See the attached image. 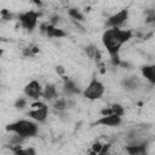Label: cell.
Here are the masks:
<instances>
[{
    "instance_id": "6da1fadb",
    "label": "cell",
    "mask_w": 155,
    "mask_h": 155,
    "mask_svg": "<svg viewBox=\"0 0 155 155\" xmlns=\"http://www.w3.org/2000/svg\"><path fill=\"white\" fill-rule=\"evenodd\" d=\"M133 33L132 30H124L120 28H108L102 35L103 46L107 48L110 56V61L113 65H120V57L119 52L121 46L132 39Z\"/></svg>"
},
{
    "instance_id": "7a4b0ae2",
    "label": "cell",
    "mask_w": 155,
    "mask_h": 155,
    "mask_svg": "<svg viewBox=\"0 0 155 155\" xmlns=\"http://www.w3.org/2000/svg\"><path fill=\"white\" fill-rule=\"evenodd\" d=\"M6 130L10 132H13L15 134L19 136L23 139L35 137L39 131L38 125L30 120H18L16 122L8 124L6 126Z\"/></svg>"
},
{
    "instance_id": "3957f363",
    "label": "cell",
    "mask_w": 155,
    "mask_h": 155,
    "mask_svg": "<svg viewBox=\"0 0 155 155\" xmlns=\"http://www.w3.org/2000/svg\"><path fill=\"white\" fill-rule=\"evenodd\" d=\"M104 90H105L104 88V85L96 76H93L92 80L90 81V84L87 85V87L82 91V96L86 99L96 101V99L102 98V96L104 93Z\"/></svg>"
},
{
    "instance_id": "277c9868",
    "label": "cell",
    "mask_w": 155,
    "mask_h": 155,
    "mask_svg": "<svg viewBox=\"0 0 155 155\" xmlns=\"http://www.w3.org/2000/svg\"><path fill=\"white\" fill-rule=\"evenodd\" d=\"M40 17V13L36 12V11H27V12H23V13H19L18 16V19H19V23L21 25L28 30V31H33L38 24V19Z\"/></svg>"
},
{
    "instance_id": "5b68a950",
    "label": "cell",
    "mask_w": 155,
    "mask_h": 155,
    "mask_svg": "<svg viewBox=\"0 0 155 155\" xmlns=\"http://www.w3.org/2000/svg\"><path fill=\"white\" fill-rule=\"evenodd\" d=\"M128 18V10L124 8L121 11H119L117 13L110 16L107 22H105V27L107 28H120Z\"/></svg>"
},
{
    "instance_id": "8992f818",
    "label": "cell",
    "mask_w": 155,
    "mask_h": 155,
    "mask_svg": "<svg viewBox=\"0 0 155 155\" xmlns=\"http://www.w3.org/2000/svg\"><path fill=\"white\" fill-rule=\"evenodd\" d=\"M23 91H24V94L28 98H30V99H39V97L42 96L44 88L41 87V85H40L39 81L33 80V81H30L29 84L25 85V87H24Z\"/></svg>"
},
{
    "instance_id": "52a82bcc",
    "label": "cell",
    "mask_w": 155,
    "mask_h": 155,
    "mask_svg": "<svg viewBox=\"0 0 155 155\" xmlns=\"http://www.w3.org/2000/svg\"><path fill=\"white\" fill-rule=\"evenodd\" d=\"M40 31L42 34L47 35L48 38H63L67 35L62 29H58V28L51 25L50 23H42L40 25Z\"/></svg>"
},
{
    "instance_id": "ba28073f",
    "label": "cell",
    "mask_w": 155,
    "mask_h": 155,
    "mask_svg": "<svg viewBox=\"0 0 155 155\" xmlns=\"http://www.w3.org/2000/svg\"><path fill=\"white\" fill-rule=\"evenodd\" d=\"M63 91L65 96H73V94H79L82 93L79 86L75 84L74 80H71L68 76H63Z\"/></svg>"
},
{
    "instance_id": "9c48e42d",
    "label": "cell",
    "mask_w": 155,
    "mask_h": 155,
    "mask_svg": "<svg viewBox=\"0 0 155 155\" xmlns=\"http://www.w3.org/2000/svg\"><path fill=\"white\" fill-rule=\"evenodd\" d=\"M148 144L149 142L140 144H127L126 151L128 155H148Z\"/></svg>"
},
{
    "instance_id": "30bf717a",
    "label": "cell",
    "mask_w": 155,
    "mask_h": 155,
    "mask_svg": "<svg viewBox=\"0 0 155 155\" xmlns=\"http://www.w3.org/2000/svg\"><path fill=\"white\" fill-rule=\"evenodd\" d=\"M28 115H29L33 120H35V121H38V122H44V121L47 119V116H48V107L45 104V105L41 107V108L31 109V110L28 113Z\"/></svg>"
},
{
    "instance_id": "8fae6325",
    "label": "cell",
    "mask_w": 155,
    "mask_h": 155,
    "mask_svg": "<svg viewBox=\"0 0 155 155\" xmlns=\"http://www.w3.org/2000/svg\"><path fill=\"white\" fill-rule=\"evenodd\" d=\"M121 124V116L119 115H108V116H102L96 121V125H102V126H108V127H116Z\"/></svg>"
},
{
    "instance_id": "7c38bea8",
    "label": "cell",
    "mask_w": 155,
    "mask_h": 155,
    "mask_svg": "<svg viewBox=\"0 0 155 155\" xmlns=\"http://www.w3.org/2000/svg\"><path fill=\"white\" fill-rule=\"evenodd\" d=\"M46 101H53V99H57L58 98V92H57V88L54 85L52 84H47L45 87H44V91H42V96Z\"/></svg>"
},
{
    "instance_id": "4fadbf2b",
    "label": "cell",
    "mask_w": 155,
    "mask_h": 155,
    "mask_svg": "<svg viewBox=\"0 0 155 155\" xmlns=\"http://www.w3.org/2000/svg\"><path fill=\"white\" fill-rule=\"evenodd\" d=\"M143 78H145L150 84L155 85V64L151 65H144L140 69Z\"/></svg>"
},
{
    "instance_id": "5bb4252c",
    "label": "cell",
    "mask_w": 155,
    "mask_h": 155,
    "mask_svg": "<svg viewBox=\"0 0 155 155\" xmlns=\"http://www.w3.org/2000/svg\"><path fill=\"white\" fill-rule=\"evenodd\" d=\"M139 85V80L136 78V76H130V78H126L121 81V86L128 91H132V90H136Z\"/></svg>"
},
{
    "instance_id": "9a60e30c",
    "label": "cell",
    "mask_w": 155,
    "mask_h": 155,
    "mask_svg": "<svg viewBox=\"0 0 155 155\" xmlns=\"http://www.w3.org/2000/svg\"><path fill=\"white\" fill-rule=\"evenodd\" d=\"M53 108H54L56 110H58V111L65 110V109L68 108V102H67V99H64V98H57V99L54 101V103H53Z\"/></svg>"
},
{
    "instance_id": "2e32d148",
    "label": "cell",
    "mask_w": 155,
    "mask_h": 155,
    "mask_svg": "<svg viewBox=\"0 0 155 155\" xmlns=\"http://www.w3.org/2000/svg\"><path fill=\"white\" fill-rule=\"evenodd\" d=\"M13 154H15V155H36L35 149L31 148V147H30V148H25V149L21 148V149H18V150H16Z\"/></svg>"
},
{
    "instance_id": "e0dca14e",
    "label": "cell",
    "mask_w": 155,
    "mask_h": 155,
    "mask_svg": "<svg viewBox=\"0 0 155 155\" xmlns=\"http://www.w3.org/2000/svg\"><path fill=\"white\" fill-rule=\"evenodd\" d=\"M68 13H69V16L73 19H78V21H82L84 19V16L81 15V12L78 8H69L68 10Z\"/></svg>"
},
{
    "instance_id": "ac0fdd59",
    "label": "cell",
    "mask_w": 155,
    "mask_h": 155,
    "mask_svg": "<svg viewBox=\"0 0 155 155\" xmlns=\"http://www.w3.org/2000/svg\"><path fill=\"white\" fill-rule=\"evenodd\" d=\"M97 50H98V47H96L94 45H87V46L85 47V52L87 53V56H88L90 58H94Z\"/></svg>"
},
{
    "instance_id": "d6986e66",
    "label": "cell",
    "mask_w": 155,
    "mask_h": 155,
    "mask_svg": "<svg viewBox=\"0 0 155 155\" xmlns=\"http://www.w3.org/2000/svg\"><path fill=\"white\" fill-rule=\"evenodd\" d=\"M27 103H28L27 98H24V97H19V98L15 102V107H16V109H24V108L27 107Z\"/></svg>"
},
{
    "instance_id": "ffe728a7",
    "label": "cell",
    "mask_w": 155,
    "mask_h": 155,
    "mask_svg": "<svg viewBox=\"0 0 155 155\" xmlns=\"http://www.w3.org/2000/svg\"><path fill=\"white\" fill-rule=\"evenodd\" d=\"M110 107H111L113 113H114L115 115H119V116H122V115H124L125 110H124V108H122L120 104H113V105H110Z\"/></svg>"
},
{
    "instance_id": "44dd1931",
    "label": "cell",
    "mask_w": 155,
    "mask_h": 155,
    "mask_svg": "<svg viewBox=\"0 0 155 155\" xmlns=\"http://www.w3.org/2000/svg\"><path fill=\"white\" fill-rule=\"evenodd\" d=\"M147 23H155V10H148L147 11Z\"/></svg>"
},
{
    "instance_id": "7402d4cb",
    "label": "cell",
    "mask_w": 155,
    "mask_h": 155,
    "mask_svg": "<svg viewBox=\"0 0 155 155\" xmlns=\"http://www.w3.org/2000/svg\"><path fill=\"white\" fill-rule=\"evenodd\" d=\"M102 148H103V144H101L99 142L92 144V151H94L96 154H99L102 151Z\"/></svg>"
},
{
    "instance_id": "603a6c76",
    "label": "cell",
    "mask_w": 155,
    "mask_h": 155,
    "mask_svg": "<svg viewBox=\"0 0 155 155\" xmlns=\"http://www.w3.org/2000/svg\"><path fill=\"white\" fill-rule=\"evenodd\" d=\"M101 114H102V116H108V115H114V113H113V109H111V107H109V108H104V109H102V110H101Z\"/></svg>"
},
{
    "instance_id": "cb8c5ba5",
    "label": "cell",
    "mask_w": 155,
    "mask_h": 155,
    "mask_svg": "<svg viewBox=\"0 0 155 155\" xmlns=\"http://www.w3.org/2000/svg\"><path fill=\"white\" fill-rule=\"evenodd\" d=\"M1 16H2V19H5V21H8V19L12 18V15L7 10H2L1 11Z\"/></svg>"
},
{
    "instance_id": "d4e9b609",
    "label": "cell",
    "mask_w": 155,
    "mask_h": 155,
    "mask_svg": "<svg viewBox=\"0 0 155 155\" xmlns=\"http://www.w3.org/2000/svg\"><path fill=\"white\" fill-rule=\"evenodd\" d=\"M59 21H61V17H59V16H52V17H51V19L48 21V23H50L51 25L56 27V24H57Z\"/></svg>"
},
{
    "instance_id": "484cf974",
    "label": "cell",
    "mask_w": 155,
    "mask_h": 155,
    "mask_svg": "<svg viewBox=\"0 0 155 155\" xmlns=\"http://www.w3.org/2000/svg\"><path fill=\"white\" fill-rule=\"evenodd\" d=\"M57 73H59V74H62V75H63V73H64V69H63L62 67H57Z\"/></svg>"
}]
</instances>
